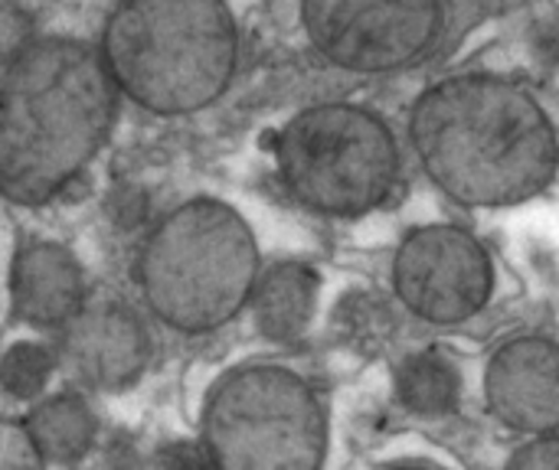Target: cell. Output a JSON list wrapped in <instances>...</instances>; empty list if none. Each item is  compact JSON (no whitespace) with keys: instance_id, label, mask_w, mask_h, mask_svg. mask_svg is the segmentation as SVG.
<instances>
[{"instance_id":"cell-1","label":"cell","mask_w":559,"mask_h":470,"mask_svg":"<svg viewBox=\"0 0 559 470\" xmlns=\"http://www.w3.org/2000/svg\"><path fill=\"white\" fill-rule=\"evenodd\" d=\"M409 141L426 177L462 206H514L554 183L559 137L544 105L501 75H452L419 95Z\"/></svg>"},{"instance_id":"cell-2","label":"cell","mask_w":559,"mask_h":470,"mask_svg":"<svg viewBox=\"0 0 559 470\" xmlns=\"http://www.w3.org/2000/svg\"><path fill=\"white\" fill-rule=\"evenodd\" d=\"M111 118L102 62L72 43H43L13 69L0 118V190L43 200L95 150Z\"/></svg>"},{"instance_id":"cell-3","label":"cell","mask_w":559,"mask_h":470,"mask_svg":"<svg viewBox=\"0 0 559 470\" xmlns=\"http://www.w3.org/2000/svg\"><path fill=\"white\" fill-rule=\"evenodd\" d=\"M105 62L154 111L210 105L236 69V26L223 0H131L111 20Z\"/></svg>"},{"instance_id":"cell-4","label":"cell","mask_w":559,"mask_h":470,"mask_svg":"<svg viewBox=\"0 0 559 470\" xmlns=\"http://www.w3.org/2000/svg\"><path fill=\"white\" fill-rule=\"evenodd\" d=\"M259 249L249 226L223 203L177 209L144 252V291L160 321L203 334L229 317L255 291Z\"/></svg>"},{"instance_id":"cell-5","label":"cell","mask_w":559,"mask_h":470,"mask_svg":"<svg viewBox=\"0 0 559 470\" xmlns=\"http://www.w3.org/2000/svg\"><path fill=\"white\" fill-rule=\"evenodd\" d=\"M275 157L288 193L334 219L380 209L400 183V147L390 124L347 101L295 115L275 141Z\"/></svg>"},{"instance_id":"cell-6","label":"cell","mask_w":559,"mask_h":470,"mask_svg":"<svg viewBox=\"0 0 559 470\" xmlns=\"http://www.w3.org/2000/svg\"><path fill=\"white\" fill-rule=\"evenodd\" d=\"M203 438L223 468L314 470L328 455V415L292 370L242 366L213 389Z\"/></svg>"},{"instance_id":"cell-7","label":"cell","mask_w":559,"mask_h":470,"mask_svg":"<svg viewBox=\"0 0 559 470\" xmlns=\"http://www.w3.org/2000/svg\"><path fill=\"white\" fill-rule=\"evenodd\" d=\"M301 20L331 65L383 75L432 52L445 26V0H301Z\"/></svg>"},{"instance_id":"cell-8","label":"cell","mask_w":559,"mask_h":470,"mask_svg":"<svg viewBox=\"0 0 559 470\" xmlns=\"http://www.w3.org/2000/svg\"><path fill=\"white\" fill-rule=\"evenodd\" d=\"M393 288L409 314L429 324L475 317L495 288V268L475 236L455 226L413 229L393 262Z\"/></svg>"},{"instance_id":"cell-9","label":"cell","mask_w":559,"mask_h":470,"mask_svg":"<svg viewBox=\"0 0 559 470\" xmlns=\"http://www.w3.org/2000/svg\"><path fill=\"white\" fill-rule=\"evenodd\" d=\"M485 399L491 415L524 435L559 429V344L514 337L488 363Z\"/></svg>"},{"instance_id":"cell-10","label":"cell","mask_w":559,"mask_h":470,"mask_svg":"<svg viewBox=\"0 0 559 470\" xmlns=\"http://www.w3.org/2000/svg\"><path fill=\"white\" fill-rule=\"evenodd\" d=\"M318 285L321 281L308 265H275L255 285L252 311L259 330L275 344H295L298 337H305L318 308Z\"/></svg>"},{"instance_id":"cell-11","label":"cell","mask_w":559,"mask_h":470,"mask_svg":"<svg viewBox=\"0 0 559 470\" xmlns=\"http://www.w3.org/2000/svg\"><path fill=\"white\" fill-rule=\"evenodd\" d=\"M20 308L39 324L66 321L79 304V275L56 249H33L16 272Z\"/></svg>"},{"instance_id":"cell-12","label":"cell","mask_w":559,"mask_h":470,"mask_svg":"<svg viewBox=\"0 0 559 470\" xmlns=\"http://www.w3.org/2000/svg\"><path fill=\"white\" fill-rule=\"evenodd\" d=\"M396 399L423 419H445L462 402V376L439 350L413 353L396 370Z\"/></svg>"},{"instance_id":"cell-13","label":"cell","mask_w":559,"mask_h":470,"mask_svg":"<svg viewBox=\"0 0 559 470\" xmlns=\"http://www.w3.org/2000/svg\"><path fill=\"white\" fill-rule=\"evenodd\" d=\"M334 327H337V340H344L347 347L360 353H377L393 340L396 317L380 294L354 291L341 298L334 311Z\"/></svg>"},{"instance_id":"cell-14","label":"cell","mask_w":559,"mask_h":470,"mask_svg":"<svg viewBox=\"0 0 559 470\" xmlns=\"http://www.w3.org/2000/svg\"><path fill=\"white\" fill-rule=\"evenodd\" d=\"M33 419H36L33 422L36 448L49 455H72L88 438V415L72 399H56L52 406H43Z\"/></svg>"},{"instance_id":"cell-15","label":"cell","mask_w":559,"mask_h":470,"mask_svg":"<svg viewBox=\"0 0 559 470\" xmlns=\"http://www.w3.org/2000/svg\"><path fill=\"white\" fill-rule=\"evenodd\" d=\"M514 468H559V438H544L534 445H524L514 458Z\"/></svg>"},{"instance_id":"cell-16","label":"cell","mask_w":559,"mask_h":470,"mask_svg":"<svg viewBox=\"0 0 559 470\" xmlns=\"http://www.w3.org/2000/svg\"><path fill=\"white\" fill-rule=\"evenodd\" d=\"M534 49H537V56H540L544 62L559 65V13L557 16H550V20H544V23L537 26V33H534Z\"/></svg>"},{"instance_id":"cell-17","label":"cell","mask_w":559,"mask_h":470,"mask_svg":"<svg viewBox=\"0 0 559 470\" xmlns=\"http://www.w3.org/2000/svg\"><path fill=\"white\" fill-rule=\"evenodd\" d=\"M10 236H7V219L0 216V321H3V311H7V281H10Z\"/></svg>"}]
</instances>
